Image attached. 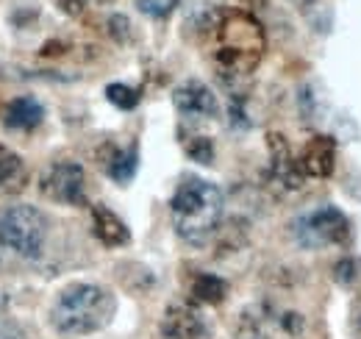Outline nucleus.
<instances>
[{
  "mask_svg": "<svg viewBox=\"0 0 361 339\" xmlns=\"http://www.w3.org/2000/svg\"><path fill=\"white\" fill-rule=\"evenodd\" d=\"M212 37H214V64L220 70L223 81H236V78H247L264 50H267V37L262 23L239 8H228L220 11L214 25H212Z\"/></svg>",
  "mask_w": 361,
  "mask_h": 339,
  "instance_id": "nucleus-1",
  "label": "nucleus"
},
{
  "mask_svg": "<svg viewBox=\"0 0 361 339\" xmlns=\"http://www.w3.org/2000/svg\"><path fill=\"white\" fill-rule=\"evenodd\" d=\"M226 209V198L220 192L217 184L206 181V178H183L170 201V217H173V228L186 245H206L223 220Z\"/></svg>",
  "mask_w": 361,
  "mask_h": 339,
  "instance_id": "nucleus-2",
  "label": "nucleus"
},
{
  "mask_svg": "<svg viewBox=\"0 0 361 339\" xmlns=\"http://www.w3.org/2000/svg\"><path fill=\"white\" fill-rule=\"evenodd\" d=\"M114 311H117V300L106 287L70 284L56 297L50 309V323L64 337H87L106 328Z\"/></svg>",
  "mask_w": 361,
  "mask_h": 339,
  "instance_id": "nucleus-3",
  "label": "nucleus"
},
{
  "mask_svg": "<svg viewBox=\"0 0 361 339\" xmlns=\"http://www.w3.org/2000/svg\"><path fill=\"white\" fill-rule=\"evenodd\" d=\"M50 222L37 206L11 203L0 206V248L23 258H39L45 251Z\"/></svg>",
  "mask_w": 361,
  "mask_h": 339,
  "instance_id": "nucleus-4",
  "label": "nucleus"
},
{
  "mask_svg": "<svg viewBox=\"0 0 361 339\" xmlns=\"http://www.w3.org/2000/svg\"><path fill=\"white\" fill-rule=\"evenodd\" d=\"M292 237L306 251L345 245L350 239V222L336 206H319L292 220Z\"/></svg>",
  "mask_w": 361,
  "mask_h": 339,
  "instance_id": "nucleus-5",
  "label": "nucleus"
},
{
  "mask_svg": "<svg viewBox=\"0 0 361 339\" xmlns=\"http://www.w3.org/2000/svg\"><path fill=\"white\" fill-rule=\"evenodd\" d=\"M39 189L47 201L64 206H84L87 203V175L75 162H56L42 172Z\"/></svg>",
  "mask_w": 361,
  "mask_h": 339,
  "instance_id": "nucleus-6",
  "label": "nucleus"
},
{
  "mask_svg": "<svg viewBox=\"0 0 361 339\" xmlns=\"http://www.w3.org/2000/svg\"><path fill=\"white\" fill-rule=\"evenodd\" d=\"M173 106L183 120H214L220 112V103L214 97V92L203 81L189 78L173 89Z\"/></svg>",
  "mask_w": 361,
  "mask_h": 339,
  "instance_id": "nucleus-7",
  "label": "nucleus"
},
{
  "mask_svg": "<svg viewBox=\"0 0 361 339\" xmlns=\"http://www.w3.org/2000/svg\"><path fill=\"white\" fill-rule=\"evenodd\" d=\"M267 148H270L272 178H275L281 186H286V189H300L306 175H303V170H300V162L292 156V148H289L286 136L270 131V133H267Z\"/></svg>",
  "mask_w": 361,
  "mask_h": 339,
  "instance_id": "nucleus-8",
  "label": "nucleus"
},
{
  "mask_svg": "<svg viewBox=\"0 0 361 339\" xmlns=\"http://www.w3.org/2000/svg\"><path fill=\"white\" fill-rule=\"evenodd\" d=\"M161 334L167 339H206L209 337V326L192 303H173L164 311Z\"/></svg>",
  "mask_w": 361,
  "mask_h": 339,
  "instance_id": "nucleus-9",
  "label": "nucleus"
},
{
  "mask_svg": "<svg viewBox=\"0 0 361 339\" xmlns=\"http://www.w3.org/2000/svg\"><path fill=\"white\" fill-rule=\"evenodd\" d=\"M298 162L306 178H328L336 167V142L331 136L317 133L306 142Z\"/></svg>",
  "mask_w": 361,
  "mask_h": 339,
  "instance_id": "nucleus-10",
  "label": "nucleus"
},
{
  "mask_svg": "<svg viewBox=\"0 0 361 339\" xmlns=\"http://www.w3.org/2000/svg\"><path fill=\"white\" fill-rule=\"evenodd\" d=\"M92 234L97 237V242H103L106 248H123L131 242V231L128 225L111 212L109 206H92Z\"/></svg>",
  "mask_w": 361,
  "mask_h": 339,
  "instance_id": "nucleus-11",
  "label": "nucleus"
},
{
  "mask_svg": "<svg viewBox=\"0 0 361 339\" xmlns=\"http://www.w3.org/2000/svg\"><path fill=\"white\" fill-rule=\"evenodd\" d=\"M100 165L106 170V175L117 184H128L136 175L139 167V148L128 145V148H114V145H106V150L100 153Z\"/></svg>",
  "mask_w": 361,
  "mask_h": 339,
  "instance_id": "nucleus-12",
  "label": "nucleus"
},
{
  "mask_svg": "<svg viewBox=\"0 0 361 339\" xmlns=\"http://www.w3.org/2000/svg\"><path fill=\"white\" fill-rule=\"evenodd\" d=\"M28 186V167L25 162L6 145H0V198L20 195Z\"/></svg>",
  "mask_w": 361,
  "mask_h": 339,
  "instance_id": "nucleus-13",
  "label": "nucleus"
},
{
  "mask_svg": "<svg viewBox=\"0 0 361 339\" xmlns=\"http://www.w3.org/2000/svg\"><path fill=\"white\" fill-rule=\"evenodd\" d=\"M42 120H45V106L31 95L14 97L3 117L6 128H11V131H34Z\"/></svg>",
  "mask_w": 361,
  "mask_h": 339,
  "instance_id": "nucleus-14",
  "label": "nucleus"
},
{
  "mask_svg": "<svg viewBox=\"0 0 361 339\" xmlns=\"http://www.w3.org/2000/svg\"><path fill=\"white\" fill-rule=\"evenodd\" d=\"M228 295V284L214 275V273H197L195 281H192V297L197 303H209V306H217L223 303Z\"/></svg>",
  "mask_w": 361,
  "mask_h": 339,
  "instance_id": "nucleus-15",
  "label": "nucleus"
},
{
  "mask_svg": "<svg viewBox=\"0 0 361 339\" xmlns=\"http://www.w3.org/2000/svg\"><path fill=\"white\" fill-rule=\"evenodd\" d=\"M106 97H109L111 106H117V109H123V112L136 109L139 100H142L139 89H134V86H128V84H109L106 86Z\"/></svg>",
  "mask_w": 361,
  "mask_h": 339,
  "instance_id": "nucleus-16",
  "label": "nucleus"
},
{
  "mask_svg": "<svg viewBox=\"0 0 361 339\" xmlns=\"http://www.w3.org/2000/svg\"><path fill=\"white\" fill-rule=\"evenodd\" d=\"M334 275H336L339 287H345V290H359L361 287V258H353V256L342 258V261L334 267Z\"/></svg>",
  "mask_w": 361,
  "mask_h": 339,
  "instance_id": "nucleus-17",
  "label": "nucleus"
},
{
  "mask_svg": "<svg viewBox=\"0 0 361 339\" xmlns=\"http://www.w3.org/2000/svg\"><path fill=\"white\" fill-rule=\"evenodd\" d=\"M180 0H134V6L145 14V17H153V20H164L170 17L176 8H178Z\"/></svg>",
  "mask_w": 361,
  "mask_h": 339,
  "instance_id": "nucleus-18",
  "label": "nucleus"
},
{
  "mask_svg": "<svg viewBox=\"0 0 361 339\" xmlns=\"http://www.w3.org/2000/svg\"><path fill=\"white\" fill-rule=\"evenodd\" d=\"M183 148H186V153L192 156V162L212 165V159H214V145H212L209 136H192V139L183 142Z\"/></svg>",
  "mask_w": 361,
  "mask_h": 339,
  "instance_id": "nucleus-19",
  "label": "nucleus"
},
{
  "mask_svg": "<svg viewBox=\"0 0 361 339\" xmlns=\"http://www.w3.org/2000/svg\"><path fill=\"white\" fill-rule=\"evenodd\" d=\"M109 31H111V37L114 40H128V34H131V23H128V17H123V14H114L111 20H109Z\"/></svg>",
  "mask_w": 361,
  "mask_h": 339,
  "instance_id": "nucleus-20",
  "label": "nucleus"
},
{
  "mask_svg": "<svg viewBox=\"0 0 361 339\" xmlns=\"http://www.w3.org/2000/svg\"><path fill=\"white\" fill-rule=\"evenodd\" d=\"M0 339H28V334L11 317H0Z\"/></svg>",
  "mask_w": 361,
  "mask_h": 339,
  "instance_id": "nucleus-21",
  "label": "nucleus"
},
{
  "mask_svg": "<svg viewBox=\"0 0 361 339\" xmlns=\"http://www.w3.org/2000/svg\"><path fill=\"white\" fill-rule=\"evenodd\" d=\"M59 6H61V11H64V14L75 17V14H81V11H84L87 0H59Z\"/></svg>",
  "mask_w": 361,
  "mask_h": 339,
  "instance_id": "nucleus-22",
  "label": "nucleus"
},
{
  "mask_svg": "<svg viewBox=\"0 0 361 339\" xmlns=\"http://www.w3.org/2000/svg\"><path fill=\"white\" fill-rule=\"evenodd\" d=\"M289 3H295V6H309L312 0H289Z\"/></svg>",
  "mask_w": 361,
  "mask_h": 339,
  "instance_id": "nucleus-23",
  "label": "nucleus"
}]
</instances>
